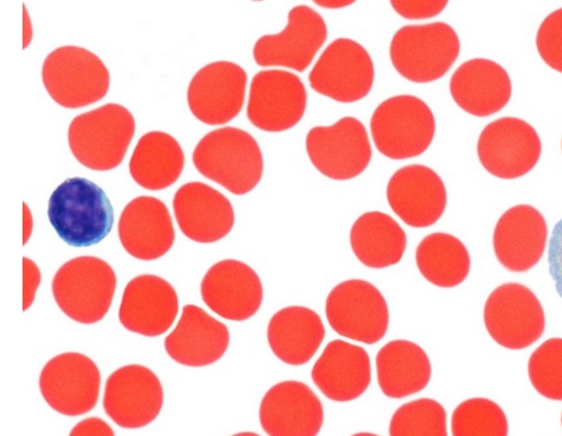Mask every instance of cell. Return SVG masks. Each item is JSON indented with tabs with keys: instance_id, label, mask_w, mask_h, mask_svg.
<instances>
[{
	"instance_id": "obj_1",
	"label": "cell",
	"mask_w": 562,
	"mask_h": 436,
	"mask_svg": "<svg viewBox=\"0 0 562 436\" xmlns=\"http://www.w3.org/2000/svg\"><path fill=\"white\" fill-rule=\"evenodd\" d=\"M48 215L60 238L75 248L101 244L114 225V210L104 189L80 177L65 180L54 191Z\"/></svg>"
},
{
	"instance_id": "obj_2",
	"label": "cell",
	"mask_w": 562,
	"mask_h": 436,
	"mask_svg": "<svg viewBox=\"0 0 562 436\" xmlns=\"http://www.w3.org/2000/svg\"><path fill=\"white\" fill-rule=\"evenodd\" d=\"M196 169L234 195H246L260 182L263 157L259 144L248 132L223 127L206 134L193 155Z\"/></svg>"
},
{
	"instance_id": "obj_3",
	"label": "cell",
	"mask_w": 562,
	"mask_h": 436,
	"mask_svg": "<svg viewBox=\"0 0 562 436\" xmlns=\"http://www.w3.org/2000/svg\"><path fill=\"white\" fill-rule=\"evenodd\" d=\"M135 133L132 113L108 104L74 119L68 139L72 155L85 167L109 171L119 167Z\"/></svg>"
},
{
	"instance_id": "obj_4",
	"label": "cell",
	"mask_w": 562,
	"mask_h": 436,
	"mask_svg": "<svg viewBox=\"0 0 562 436\" xmlns=\"http://www.w3.org/2000/svg\"><path fill=\"white\" fill-rule=\"evenodd\" d=\"M371 134L379 152L393 160L424 155L436 135V119L424 101L411 94H400L374 111Z\"/></svg>"
},
{
	"instance_id": "obj_5",
	"label": "cell",
	"mask_w": 562,
	"mask_h": 436,
	"mask_svg": "<svg viewBox=\"0 0 562 436\" xmlns=\"http://www.w3.org/2000/svg\"><path fill=\"white\" fill-rule=\"evenodd\" d=\"M116 275L104 260L79 257L56 273L53 292L60 310L80 324H95L109 313L116 290Z\"/></svg>"
},
{
	"instance_id": "obj_6",
	"label": "cell",
	"mask_w": 562,
	"mask_h": 436,
	"mask_svg": "<svg viewBox=\"0 0 562 436\" xmlns=\"http://www.w3.org/2000/svg\"><path fill=\"white\" fill-rule=\"evenodd\" d=\"M459 54V37L443 22L404 26L396 32L391 44L394 68L402 77L416 83L442 78Z\"/></svg>"
},
{
	"instance_id": "obj_7",
	"label": "cell",
	"mask_w": 562,
	"mask_h": 436,
	"mask_svg": "<svg viewBox=\"0 0 562 436\" xmlns=\"http://www.w3.org/2000/svg\"><path fill=\"white\" fill-rule=\"evenodd\" d=\"M42 79L52 99L66 109L100 102L111 83L104 63L79 46H63L46 57Z\"/></svg>"
},
{
	"instance_id": "obj_8",
	"label": "cell",
	"mask_w": 562,
	"mask_h": 436,
	"mask_svg": "<svg viewBox=\"0 0 562 436\" xmlns=\"http://www.w3.org/2000/svg\"><path fill=\"white\" fill-rule=\"evenodd\" d=\"M326 317L338 334L369 346L383 340L390 325L385 298L360 279L347 280L333 290L326 300Z\"/></svg>"
},
{
	"instance_id": "obj_9",
	"label": "cell",
	"mask_w": 562,
	"mask_h": 436,
	"mask_svg": "<svg viewBox=\"0 0 562 436\" xmlns=\"http://www.w3.org/2000/svg\"><path fill=\"white\" fill-rule=\"evenodd\" d=\"M484 321L493 340L509 350L531 347L544 333L542 305L521 283H504L488 298Z\"/></svg>"
},
{
	"instance_id": "obj_10",
	"label": "cell",
	"mask_w": 562,
	"mask_h": 436,
	"mask_svg": "<svg viewBox=\"0 0 562 436\" xmlns=\"http://www.w3.org/2000/svg\"><path fill=\"white\" fill-rule=\"evenodd\" d=\"M373 81L371 57L350 38H338L327 46L310 74L313 90L344 104L363 100Z\"/></svg>"
},
{
	"instance_id": "obj_11",
	"label": "cell",
	"mask_w": 562,
	"mask_h": 436,
	"mask_svg": "<svg viewBox=\"0 0 562 436\" xmlns=\"http://www.w3.org/2000/svg\"><path fill=\"white\" fill-rule=\"evenodd\" d=\"M306 150L322 175L341 181L360 176L372 157L367 130L355 118L312 128L306 137Z\"/></svg>"
},
{
	"instance_id": "obj_12",
	"label": "cell",
	"mask_w": 562,
	"mask_h": 436,
	"mask_svg": "<svg viewBox=\"0 0 562 436\" xmlns=\"http://www.w3.org/2000/svg\"><path fill=\"white\" fill-rule=\"evenodd\" d=\"M101 372L88 357L69 353L45 365L40 377V390L46 403L66 416L89 413L98 405Z\"/></svg>"
},
{
	"instance_id": "obj_13",
	"label": "cell",
	"mask_w": 562,
	"mask_h": 436,
	"mask_svg": "<svg viewBox=\"0 0 562 436\" xmlns=\"http://www.w3.org/2000/svg\"><path fill=\"white\" fill-rule=\"evenodd\" d=\"M477 149L480 160L490 174L501 179H517L537 166L542 144L529 123L504 118L484 128Z\"/></svg>"
},
{
	"instance_id": "obj_14",
	"label": "cell",
	"mask_w": 562,
	"mask_h": 436,
	"mask_svg": "<svg viewBox=\"0 0 562 436\" xmlns=\"http://www.w3.org/2000/svg\"><path fill=\"white\" fill-rule=\"evenodd\" d=\"M307 105L302 80L284 70H265L251 82L247 115L265 132H284L296 126Z\"/></svg>"
},
{
	"instance_id": "obj_15",
	"label": "cell",
	"mask_w": 562,
	"mask_h": 436,
	"mask_svg": "<svg viewBox=\"0 0 562 436\" xmlns=\"http://www.w3.org/2000/svg\"><path fill=\"white\" fill-rule=\"evenodd\" d=\"M106 414L123 428L151 424L164 406L158 376L147 367L125 366L110 376L104 395Z\"/></svg>"
},
{
	"instance_id": "obj_16",
	"label": "cell",
	"mask_w": 562,
	"mask_h": 436,
	"mask_svg": "<svg viewBox=\"0 0 562 436\" xmlns=\"http://www.w3.org/2000/svg\"><path fill=\"white\" fill-rule=\"evenodd\" d=\"M327 38L323 18L308 7H297L290 12L288 27L274 35L260 37L254 57L260 67H283L299 72L313 63Z\"/></svg>"
},
{
	"instance_id": "obj_17",
	"label": "cell",
	"mask_w": 562,
	"mask_h": 436,
	"mask_svg": "<svg viewBox=\"0 0 562 436\" xmlns=\"http://www.w3.org/2000/svg\"><path fill=\"white\" fill-rule=\"evenodd\" d=\"M248 75L233 63L218 62L202 68L187 92L193 115L209 125L225 124L244 109Z\"/></svg>"
},
{
	"instance_id": "obj_18",
	"label": "cell",
	"mask_w": 562,
	"mask_h": 436,
	"mask_svg": "<svg viewBox=\"0 0 562 436\" xmlns=\"http://www.w3.org/2000/svg\"><path fill=\"white\" fill-rule=\"evenodd\" d=\"M387 200L406 225L424 228L442 217L447 208V189L435 170L413 165L400 169L391 178Z\"/></svg>"
},
{
	"instance_id": "obj_19",
	"label": "cell",
	"mask_w": 562,
	"mask_h": 436,
	"mask_svg": "<svg viewBox=\"0 0 562 436\" xmlns=\"http://www.w3.org/2000/svg\"><path fill=\"white\" fill-rule=\"evenodd\" d=\"M204 303L228 321L243 322L255 316L263 301V287L257 272L237 260L214 265L202 282Z\"/></svg>"
},
{
	"instance_id": "obj_20",
	"label": "cell",
	"mask_w": 562,
	"mask_h": 436,
	"mask_svg": "<svg viewBox=\"0 0 562 436\" xmlns=\"http://www.w3.org/2000/svg\"><path fill=\"white\" fill-rule=\"evenodd\" d=\"M259 416L269 436H317L324 411L307 384L290 380L269 390L261 402Z\"/></svg>"
},
{
	"instance_id": "obj_21",
	"label": "cell",
	"mask_w": 562,
	"mask_h": 436,
	"mask_svg": "<svg viewBox=\"0 0 562 436\" xmlns=\"http://www.w3.org/2000/svg\"><path fill=\"white\" fill-rule=\"evenodd\" d=\"M178 311L175 288L158 276L143 275L127 283L119 316L133 333L159 336L172 326Z\"/></svg>"
},
{
	"instance_id": "obj_22",
	"label": "cell",
	"mask_w": 562,
	"mask_h": 436,
	"mask_svg": "<svg viewBox=\"0 0 562 436\" xmlns=\"http://www.w3.org/2000/svg\"><path fill=\"white\" fill-rule=\"evenodd\" d=\"M173 210L181 232L199 244L222 239L236 222L231 202L203 182L181 186L173 198Z\"/></svg>"
},
{
	"instance_id": "obj_23",
	"label": "cell",
	"mask_w": 562,
	"mask_h": 436,
	"mask_svg": "<svg viewBox=\"0 0 562 436\" xmlns=\"http://www.w3.org/2000/svg\"><path fill=\"white\" fill-rule=\"evenodd\" d=\"M548 226L532 206H514L503 214L494 232V251L501 265L513 272H526L542 258Z\"/></svg>"
},
{
	"instance_id": "obj_24",
	"label": "cell",
	"mask_w": 562,
	"mask_h": 436,
	"mask_svg": "<svg viewBox=\"0 0 562 436\" xmlns=\"http://www.w3.org/2000/svg\"><path fill=\"white\" fill-rule=\"evenodd\" d=\"M119 236L128 255L154 261L172 248L176 233L167 206L158 199L140 197L124 209Z\"/></svg>"
},
{
	"instance_id": "obj_25",
	"label": "cell",
	"mask_w": 562,
	"mask_h": 436,
	"mask_svg": "<svg viewBox=\"0 0 562 436\" xmlns=\"http://www.w3.org/2000/svg\"><path fill=\"white\" fill-rule=\"evenodd\" d=\"M229 345L226 325L204 310L187 305L165 348L169 357L187 367H205L218 361Z\"/></svg>"
},
{
	"instance_id": "obj_26",
	"label": "cell",
	"mask_w": 562,
	"mask_h": 436,
	"mask_svg": "<svg viewBox=\"0 0 562 436\" xmlns=\"http://www.w3.org/2000/svg\"><path fill=\"white\" fill-rule=\"evenodd\" d=\"M312 379L325 398L339 403L355 401L371 382L369 355L361 347L333 342L314 365Z\"/></svg>"
},
{
	"instance_id": "obj_27",
	"label": "cell",
	"mask_w": 562,
	"mask_h": 436,
	"mask_svg": "<svg viewBox=\"0 0 562 436\" xmlns=\"http://www.w3.org/2000/svg\"><path fill=\"white\" fill-rule=\"evenodd\" d=\"M453 101L464 112L486 118L502 111L509 102L512 82L506 70L487 59L461 65L450 80Z\"/></svg>"
},
{
	"instance_id": "obj_28",
	"label": "cell",
	"mask_w": 562,
	"mask_h": 436,
	"mask_svg": "<svg viewBox=\"0 0 562 436\" xmlns=\"http://www.w3.org/2000/svg\"><path fill=\"white\" fill-rule=\"evenodd\" d=\"M267 335L269 346L280 361L302 366L316 355L325 337V327L314 311L293 306L272 316Z\"/></svg>"
},
{
	"instance_id": "obj_29",
	"label": "cell",
	"mask_w": 562,
	"mask_h": 436,
	"mask_svg": "<svg viewBox=\"0 0 562 436\" xmlns=\"http://www.w3.org/2000/svg\"><path fill=\"white\" fill-rule=\"evenodd\" d=\"M376 367L383 394L395 400L427 389L432 373L426 351L405 340L392 342L383 347L378 355Z\"/></svg>"
},
{
	"instance_id": "obj_30",
	"label": "cell",
	"mask_w": 562,
	"mask_h": 436,
	"mask_svg": "<svg viewBox=\"0 0 562 436\" xmlns=\"http://www.w3.org/2000/svg\"><path fill=\"white\" fill-rule=\"evenodd\" d=\"M351 248L368 268L384 269L401 262L407 237L401 225L382 212L360 216L351 228Z\"/></svg>"
},
{
	"instance_id": "obj_31",
	"label": "cell",
	"mask_w": 562,
	"mask_h": 436,
	"mask_svg": "<svg viewBox=\"0 0 562 436\" xmlns=\"http://www.w3.org/2000/svg\"><path fill=\"white\" fill-rule=\"evenodd\" d=\"M183 167L184 155L178 141L155 131L137 142L130 161V174L140 187L162 190L179 179Z\"/></svg>"
},
{
	"instance_id": "obj_32",
	"label": "cell",
	"mask_w": 562,
	"mask_h": 436,
	"mask_svg": "<svg viewBox=\"0 0 562 436\" xmlns=\"http://www.w3.org/2000/svg\"><path fill=\"white\" fill-rule=\"evenodd\" d=\"M419 272L441 288L461 284L471 271V256L462 242L453 235L434 233L420 242L416 249Z\"/></svg>"
},
{
	"instance_id": "obj_33",
	"label": "cell",
	"mask_w": 562,
	"mask_h": 436,
	"mask_svg": "<svg viewBox=\"0 0 562 436\" xmlns=\"http://www.w3.org/2000/svg\"><path fill=\"white\" fill-rule=\"evenodd\" d=\"M453 436H507L508 422L493 401L473 399L461 403L451 420Z\"/></svg>"
},
{
	"instance_id": "obj_34",
	"label": "cell",
	"mask_w": 562,
	"mask_h": 436,
	"mask_svg": "<svg viewBox=\"0 0 562 436\" xmlns=\"http://www.w3.org/2000/svg\"><path fill=\"white\" fill-rule=\"evenodd\" d=\"M391 436H448L447 413L435 400L422 399L401 406L390 425Z\"/></svg>"
},
{
	"instance_id": "obj_35",
	"label": "cell",
	"mask_w": 562,
	"mask_h": 436,
	"mask_svg": "<svg viewBox=\"0 0 562 436\" xmlns=\"http://www.w3.org/2000/svg\"><path fill=\"white\" fill-rule=\"evenodd\" d=\"M529 377L541 396L562 401V338H550L532 354Z\"/></svg>"
},
{
	"instance_id": "obj_36",
	"label": "cell",
	"mask_w": 562,
	"mask_h": 436,
	"mask_svg": "<svg viewBox=\"0 0 562 436\" xmlns=\"http://www.w3.org/2000/svg\"><path fill=\"white\" fill-rule=\"evenodd\" d=\"M537 47L542 60L562 74V9L542 22L537 35Z\"/></svg>"
},
{
	"instance_id": "obj_37",
	"label": "cell",
	"mask_w": 562,
	"mask_h": 436,
	"mask_svg": "<svg viewBox=\"0 0 562 436\" xmlns=\"http://www.w3.org/2000/svg\"><path fill=\"white\" fill-rule=\"evenodd\" d=\"M548 262L557 293L562 299V220L555 224L552 231L549 241Z\"/></svg>"
},
{
	"instance_id": "obj_38",
	"label": "cell",
	"mask_w": 562,
	"mask_h": 436,
	"mask_svg": "<svg viewBox=\"0 0 562 436\" xmlns=\"http://www.w3.org/2000/svg\"><path fill=\"white\" fill-rule=\"evenodd\" d=\"M393 9L407 20H426L439 15L448 5V2H394Z\"/></svg>"
},
{
	"instance_id": "obj_39",
	"label": "cell",
	"mask_w": 562,
	"mask_h": 436,
	"mask_svg": "<svg viewBox=\"0 0 562 436\" xmlns=\"http://www.w3.org/2000/svg\"><path fill=\"white\" fill-rule=\"evenodd\" d=\"M69 436H115V433L102 418L89 417L79 422Z\"/></svg>"
},
{
	"instance_id": "obj_40",
	"label": "cell",
	"mask_w": 562,
	"mask_h": 436,
	"mask_svg": "<svg viewBox=\"0 0 562 436\" xmlns=\"http://www.w3.org/2000/svg\"><path fill=\"white\" fill-rule=\"evenodd\" d=\"M24 261V311L29 310L34 301L37 286L41 280V276L35 264L27 258Z\"/></svg>"
},
{
	"instance_id": "obj_41",
	"label": "cell",
	"mask_w": 562,
	"mask_h": 436,
	"mask_svg": "<svg viewBox=\"0 0 562 436\" xmlns=\"http://www.w3.org/2000/svg\"><path fill=\"white\" fill-rule=\"evenodd\" d=\"M24 211H25V239H24V244H26V241L29 239V236H30V233L32 232V227H33V222H32V216L29 212V209L26 206V204H24Z\"/></svg>"
},
{
	"instance_id": "obj_42",
	"label": "cell",
	"mask_w": 562,
	"mask_h": 436,
	"mask_svg": "<svg viewBox=\"0 0 562 436\" xmlns=\"http://www.w3.org/2000/svg\"><path fill=\"white\" fill-rule=\"evenodd\" d=\"M233 436H260V435H258L257 433H252V432H244V433H239V434H236Z\"/></svg>"
},
{
	"instance_id": "obj_43",
	"label": "cell",
	"mask_w": 562,
	"mask_h": 436,
	"mask_svg": "<svg viewBox=\"0 0 562 436\" xmlns=\"http://www.w3.org/2000/svg\"><path fill=\"white\" fill-rule=\"evenodd\" d=\"M352 436H380V435L372 434V433H358V434H355Z\"/></svg>"
},
{
	"instance_id": "obj_44",
	"label": "cell",
	"mask_w": 562,
	"mask_h": 436,
	"mask_svg": "<svg viewBox=\"0 0 562 436\" xmlns=\"http://www.w3.org/2000/svg\"><path fill=\"white\" fill-rule=\"evenodd\" d=\"M561 423H562V416H561Z\"/></svg>"
}]
</instances>
